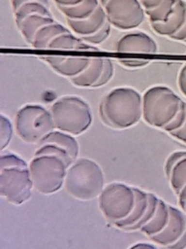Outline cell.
I'll list each match as a JSON object with an SVG mask.
<instances>
[{"mask_svg":"<svg viewBox=\"0 0 186 249\" xmlns=\"http://www.w3.org/2000/svg\"><path fill=\"white\" fill-rule=\"evenodd\" d=\"M142 118L149 125L170 133L186 118V102L166 86L149 88L142 95Z\"/></svg>","mask_w":186,"mask_h":249,"instance_id":"obj_1","label":"cell"},{"mask_svg":"<svg viewBox=\"0 0 186 249\" xmlns=\"http://www.w3.org/2000/svg\"><path fill=\"white\" fill-rule=\"evenodd\" d=\"M73 162L66 150L53 144H40L29 164L36 191L43 195L57 192L64 184L67 169Z\"/></svg>","mask_w":186,"mask_h":249,"instance_id":"obj_2","label":"cell"},{"mask_svg":"<svg viewBox=\"0 0 186 249\" xmlns=\"http://www.w3.org/2000/svg\"><path fill=\"white\" fill-rule=\"evenodd\" d=\"M100 117L113 128L123 129L136 124L142 117V96L132 88H116L100 103Z\"/></svg>","mask_w":186,"mask_h":249,"instance_id":"obj_3","label":"cell"},{"mask_svg":"<svg viewBox=\"0 0 186 249\" xmlns=\"http://www.w3.org/2000/svg\"><path fill=\"white\" fill-rule=\"evenodd\" d=\"M33 182L26 161L12 153L0 156V195L8 202L19 205L31 197Z\"/></svg>","mask_w":186,"mask_h":249,"instance_id":"obj_4","label":"cell"},{"mask_svg":"<svg viewBox=\"0 0 186 249\" xmlns=\"http://www.w3.org/2000/svg\"><path fill=\"white\" fill-rule=\"evenodd\" d=\"M104 173L98 163L82 158L69 166L64 185L75 198L90 200L100 196L104 190Z\"/></svg>","mask_w":186,"mask_h":249,"instance_id":"obj_5","label":"cell"},{"mask_svg":"<svg viewBox=\"0 0 186 249\" xmlns=\"http://www.w3.org/2000/svg\"><path fill=\"white\" fill-rule=\"evenodd\" d=\"M55 127L71 135L84 132L92 123L91 109L78 96H63L50 107Z\"/></svg>","mask_w":186,"mask_h":249,"instance_id":"obj_6","label":"cell"},{"mask_svg":"<svg viewBox=\"0 0 186 249\" xmlns=\"http://www.w3.org/2000/svg\"><path fill=\"white\" fill-rule=\"evenodd\" d=\"M15 121L16 134L30 144H40L55 127L51 113L37 104L21 107Z\"/></svg>","mask_w":186,"mask_h":249,"instance_id":"obj_7","label":"cell"},{"mask_svg":"<svg viewBox=\"0 0 186 249\" xmlns=\"http://www.w3.org/2000/svg\"><path fill=\"white\" fill-rule=\"evenodd\" d=\"M135 205V188L122 183L108 184L99 196V207L102 213L114 226L127 219Z\"/></svg>","mask_w":186,"mask_h":249,"instance_id":"obj_8","label":"cell"},{"mask_svg":"<svg viewBox=\"0 0 186 249\" xmlns=\"http://www.w3.org/2000/svg\"><path fill=\"white\" fill-rule=\"evenodd\" d=\"M103 8L110 25L124 31L139 27L146 16L140 0H108Z\"/></svg>","mask_w":186,"mask_h":249,"instance_id":"obj_9","label":"cell"},{"mask_svg":"<svg viewBox=\"0 0 186 249\" xmlns=\"http://www.w3.org/2000/svg\"><path fill=\"white\" fill-rule=\"evenodd\" d=\"M136 193V205L131 215L117 224L115 227L121 230L136 231L140 230L146 224L156 211L159 198L153 194L145 193L142 190L135 188Z\"/></svg>","mask_w":186,"mask_h":249,"instance_id":"obj_10","label":"cell"},{"mask_svg":"<svg viewBox=\"0 0 186 249\" xmlns=\"http://www.w3.org/2000/svg\"><path fill=\"white\" fill-rule=\"evenodd\" d=\"M186 231V214L170 205V218L166 227L157 234L149 238L166 248L176 243Z\"/></svg>","mask_w":186,"mask_h":249,"instance_id":"obj_11","label":"cell"},{"mask_svg":"<svg viewBox=\"0 0 186 249\" xmlns=\"http://www.w3.org/2000/svg\"><path fill=\"white\" fill-rule=\"evenodd\" d=\"M118 53H155L158 51L156 41L144 32H129L121 36L115 43Z\"/></svg>","mask_w":186,"mask_h":249,"instance_id":"obj_12","label":"cell"},{"mask_svg":"<svg viewBox=\"0 0 186 249\" xmlns=\"http://www.w3.org/2000/svg\"><path fill=\"white\" fill-rule=\"evenodd\" d=\"M41 58L57 74L72 79L80 74L89 64L91 57L44 55Z\"/></svg>","mask_w":186,"mask_h":249,"instance_id":"obj_13","label":"cell"},{"mask_svg":"<svg viewBox=\"0 0 186 249\" xmlns=\"http://www.w3.org/2000/svg\"><path fill=\"white\" fill-rule=\"evenodd\" d=\"M165 172L172 191L177 196L186 186V151L170 154L165 164Z\"/></svg>","mask_w":186,"mask_h":249,"instance_id":"obj_14","label":"cell"},{"mask_svg":"<svg viewBox=\"0 0 186 249\" xmlns=\"http://www.w3.org/2000/svg\"><path fill=\"white\" fill-rule=\"evenodd\" d=\"M66 20L70 30L79 38H83L94 34L98 30H100L108 21L105 10L102 5H100L91 16L84 19Z\"/></svg>","mask_w":186,"mask_h":249,"instance_id":"obj_15","label":"cell"},{"mask_svg":"<svg viewBox=\"0 0 186 249\" xmlns=\"http://www.w3.org/2000/svg\"><path fill=\"white\" fill-rule=\"evenodd\" d=\"M186 20V2L184 0H176L175 7L167 20L158 23H150L155 33L170 39L175 35L183 26Z\"/></svg>","mask_w":186,"mask_h":249,"instance_id":"obj_16","label":"cell"},{"mask_svg":"<svg viewBox=\"0 0 186 249\" xmlns=\"http://www.w3.org/2000/svg\"><path fill=\"white\" fill-rule=\"evenodd\" d=\"M55 21L51 12L50 13H36L30 14L21 20L16 22L17 29L19 30L23 39L30 45L36 32L46 24Z\"/></svg>","mask_w":186,"mask_h":249,"instance_id":"obj_17","label":"cell"},{"mask_svg":"<svg viewBox=\"0 0 186 249\" xmlns=\"http://www.w3.org/2000/svg\"><path fill=\"white\" fill-rule=\"evenodd\" d=\"M105 66V58L91 57L88 66L78 76L70 79L78 88H96Z\"/></svg>","mask_w":186,"mask_h":249,"instance_id":"obj_18","label":"cell"},{"mask_svg":"<svg viewBox=\"0 0 186 249\" xmlns=\"http://www.w3.org/2000/svg\"><path fill=\"white\" fill-rule=\"evenodd\" d=\"M46 49L48 50H65V51H81V52H98L99 50L92 45L85 43L78 36L68 30L51 40Z\"/></svg>","mask_w":186,"mask_h":249,"instance_id":"obj_19","label":"cell"},{"mask_svg":"<svg viewBox=\"0 0 186 249\" xmlns=\"http://www.w3.org/2000/svg\"><path fill=\"white\" fill-rule=\"evenodd\" d=\"M170 218V205L159 198L158 205L152 218L144 224L140 231L147 236H153L159 233L167 225Z\"/></svg>","mask_w":186,"mask_h":249,"instance_id":"obj_20","label":"cell"},{"mask_svg":"<svg viewBox=\"0 0 186 249\" xmlns=\"http://www.w3.org/2000/svg\"><path fill=\"white\" fill-rule=\"evenodd\" d=\"M68 30H70V29H68L63 24H61L55 20L51 23L46 24L43 27H41L34 35L33 40L30 45L34 49H38V50L46 49L48 43L51 40L56 38L58 35L64 33V32H67Z\"/></svg>","mask_w":186,"mask_h":249,"instance_id":"obj_21","label":"cell"},{"mask_svg":"<svg viewBox=\"0 0 186 249\" xmlns=\"http://www.w3.org/2000/svg\"><path fill=\"white\" fill-rule=\"evenodd\" d=\"M100 5L99 0H83L75 6L58 7V10L66 19L79 20L91 16Z\"/></svg>","mask_w":186,"mask_h":249,"instance_id":"obj_22","label":"cell"},{"mask_svg":"<svg viewBox=\"0 0 186 249\" xmlns=\"http://www.w3.org/2000/svg\"><path fill=\"white\" fill-rule=\"evenodd\" d=\"M42 143H47V144H53L56 145L64 150H66L73 160L75 161L78 155V144L77 140L71 136V134L66 132H60V131H52L50 132L40 144ZM39 144V145H40Z\"/></svg>","mask_w":186,"mask_h":249,"instance_id":"obj_23","label":"cell"},{"mask_svg":"<svg viewBox=\"0 0 186 249\" xmlns=\"http://www.w3.org/2000/svg\"><path fill=\"white\" fill-rule=\"evenodd\" d=\"M176 4V0H163V2L151 10H146L145 15L148 18L150 23L163 22L172 13Z\"/></svg>","mask_w":186,"mask_h":249,"instance_id":"obj_24","label":"cell"},{"mask_svg":"<svg viewBox=\"0 0 186 249\" xmlns=\"http://www.w3.org/2000/svg\"><path fill=\"white\" fill-rule=\"evenodd\" d=\"M36 13H50L49 7L37 1H31L22 4L19 6L16 10L14 11V18H15V22H17L27 17L30 14H36Z\"/></svg>","mask_w":186,"mask_h":249,"instance_id":"obj_25","label":"cell"},{"mask_svg":"<svg viewBox=\"0 0 186 249\" xmlns=\"http://www.w3.org/2000/svg\"><path fill=\"white\" fill-rule=\"evenodd\" d=\"M110 31H111V25L108 21H107L104 26L98 30L97 32H95L92 35L80 38L81 40H83L85 43L95 46V45H100L102 43H104L110 35Z\"/></svg>","mask_w":186,"mask_h":249,"instance_id":"obj_26","label":"cell"},{"mask_svg":"<svg viewBox=\"0 0 186 249\" xmlns=\"http://www.w3.org/2000/svg\"><path fill=\"white\" fill-rule=\"evenodd\" d=\"M13 135V126L8 118L3 114L0 117V148L3 151L10 143Z\"/></svg>","mask_w":186,"mask_h":249,"instance_id":"obj_27","label":"cell"},{"mask_svg":"<svg viewBox=\"0 0 186 249\" xmlns=\"http://www.w3.org/2000/svg\"><path fill=\"white\" fill-rule=\"evenodd\" d=\"M113 74H114V67H113L112 61L108 58H105L104 70H103L102 76H101L96 88H100V87H103L106 84H108L111 80Z\"/></svg>","mask_w":186,"mask_h":249,"instance_id":"obj_28","label":"cell"},{"mask_svg":"<svg viewBox=\"0 0 186 249\" xmlns=\"http://www.w3.org/2000/svg\"><path fill=\"white\" fill-rule=\"evenodd\" d=\"M118 63L127 68H141L147 66L150 61L147 59H140V58H119Z\"/></svg>","mask_w":186,"mask_h":249,"instance_id":"obj_29","label":"cell"},{"mask_svg":"<svg viewBox=\"0 0 186 249\" xmlns=\"http://www.w3.org/2000/svg\"><path fill=\"white\" fill-rule=\"evenodd\" d=\"M177 84L178 88L181 91V93L186 96V63L181 67L178 78H177Z\"/></svg>","mask_w":186,"mask_h":249,"instance_id":"obj_30","label":"cell"},{"mask_svg":"<svg viewBox=\"0 0 186 249\" xmlns=\"http://www.w3.org/2000/svg\"><path fill=\"white\" fill-rule=\"evenodd\" d=\"M170 136H172L173 138L177 139L178 141L186 144V118L185 121L183 123V124L176 130L169 133Z\"/></svg>","mask_w":186,"mask_h":249,"instance_id":"obj_31","label":"cell"},{"mask_svg":"<svg viewBox=\"0 0 186 249\" xmlns=\"http://www.w3.org/2000/svg\"><path fill=\"white\" fill-rule=\"evenodd\" d=\"M31 1H37V2H41L46 6L49 7V2L48 0H10L11 2V6H12V9H13V12L15 10H16L19 6H21L22 4L24 3H27V2H31Z\"/></svg>","mask_w":186,"mask_h":249,"instance_id":"obj_32","label":"cell"},{"mask_svg":"<svg viewBox=\"0 0 186 249\" xmlns=\"http://www.w3.org/2000/svg\"><path fill=\"white\" fill-rule=\"evenodd\" d=\"M163 2V0H140V3L142 7L144 8V11L151 10L160 5Z\"/></svg>","mask_w":186,"mask_h":249,"instance_id":"obj_33","label":"cell"},{"mask_svg":"<svg viewBox=\"0 0 186 249\" xmlns=\"http://www.w3.org/2000/svg\"><path fill=\"white\" fill-rule=\"evenodd\" d=\"M170 39L174 40V41H179V42H186V20L183 24V26L181 27V29L175 34L173 35Z\"/></svg>","mask_w":186,"mask_h":249,"instance_id":"obj_34","label":"cell"},{"mask_svg":"<svg viewBox=\"0 0 186 249\" xmlns=\"http://www.w3.org/2000/svg\"><path fill=\"white\" fill-rule=\"evenodd\" d=\"M56 7H70V6H75L83 0H53Z\"/></svg>","mask_w":186,"mask_h":249,"instance_id":"obj_35","label":"cell"},{"mask_svg":"<svg viewBox=\"0 0 186 249\" xmlns=\"http://www.w3.org/2000/svg\"><path fill=\"white\" fill-rule=\"evenodd\" d=\"M177 197H178L179 205L181 206L182 210L186 214V186H184V188L179 192V194L177 195Z\"/></svg>","mask_w":186,"mask_h":249,"instance_id":"obj_36","label":"cell"},{"mask_svg":"<svg viewBox=\"0 0 186 249\" xmlns=\"http://www.w3.org/2000/svg\"><path fill=\"white\" fill-rule=\"evenodd\" d=\"M167 249H186V231L176 243L168 247Z\"/></svg>","mask_w":186,"mask_h":249,"instance_id":"obj_37","label":"cell"},{"mask_svg":"<svg viewBox=\"0 0 186 249\" xmlns=\"http://www.w3.org/2000/svg\"><path fill=\"white\" fill-rule=\"evenodd\" d=\"M129 249H158L156 246L150 243H137Z\"/></svg>","mask_w":186,"mask_h":249,"instance_id":"obj_38","label":"cell"},{"mask_svg":"<svg viewBox=\"0 0 186 249\" xmlns=\"http://www.w3.org/2000/svg\"><path fill=\"white\" fill-rule=\"evenodd\" d=\"M100 1V4L103 6V5H105L108 0H99Z\"/></svg>","mask_w":186,"mask_h":249,"instance_id":"obj_39","label":"cell"},{"mask_svg":"<svg viewBox=\"0 0 186 249\" xmlns=\"http://www.w3.org/2000/svg\"><path fill=\"white\" fill-rule=\"evenodd\" d=\"M185 43H186V42H185Z\"/></svg>","mask_w":186,"mask_h":249,"instance_id":"obj_40","label":"cell"}]
</instances>
